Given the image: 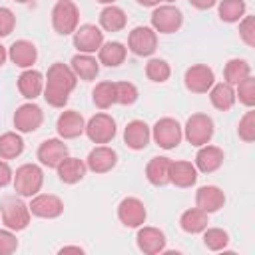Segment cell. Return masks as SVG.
Masks as SVG:
<instances>
[{"label": "cell", "mask_w": 255, "mask_h": 255, "mask_svg": "<svg viewBox=\"0 0 255 255\" xmlns=\"http://www.w3.org/2000/svg\"><path fill=\"white\" fill-rule=\"evenodd\" d=\"M213 133H215V124H213V120H211L207 114H201V112L191 114V116L187 118L185 126H183V137H185L191 145H195V147L209 143L211 137H213Z\"/></svg>", "instance_id": "4"}, {"label": "cell", "mask_w": 255, "mask_h": 255, "mask_svg": "<svg viewBox=\"0 0 255 255\" xmlns=\"http://www.w3.org/2000/svg\"><path fill=\"white\" fill-rule=\"evenodd\" d=\"M151 28L159 34H173L183 24V14L173 4H157L149 16Z\"/></svg>", "instance_id": "6"}, {"label": "cell", "mask_w": 255, "mask_h": 255, "mask_svg": "<svg viewBox=\"0 0 255 255\" xmlns=\"http://www.w3.org/2000/svg\"><path fill=\"white\" fill-rule=\"evenodd\" d=\"M145 76H147V80H151L155 84H163L169 80L171 68L163 58H149L145 64Z\"/></svg>", "instance_id": "36"}, {"label": "cell", "mask_w": 255, "mask_h": 255, "mask_svg": "<svg viewBox=\"0 0 255 255\" xmlns=\"http://www.w3.org/2000/svg\"><path fill=\"white\" fill-rule=\"evenodd\" d=\"M56 129H58V135L62 139H76L84 133L86 129V120L80 112L76 110H66L58 116V122H56Z\"/></svg>", "instance_id": "18"}, {"label": "cell", "mask_w": 255, "mask_h": 255, "mask_svg": "<svg viewBox=\"0 0 255 255\" xmlns=\"http://www.w3.org/2000/svg\"><path fill=\"white\" fill-rule=\"evenodd\" d=\"M116 131H118L116 120L106 112L92 116L86 122V129H84V133L92 143H110L116 137Z\"/></svg>", "instance_id": "8"}, {"label": "cell", "mask_w": 255, "mask_h": 255, "mask_svg": "<svg viewBox=\"0 0 255 255\" xmlns=\"http://www.w3.org/2000/svg\"><path fill=\"white\" fill-rule=\"evenodd\" d=\"M128 50L135 56H151L157 50V32L151 26H135L128 34Z\"/></svg>", "instance_id": "9"}, {"label": "cell", "mask_w": 255, "mask_h": 255, "mask_svg": "<svg viewBox=\"0 0 255 255\" xmlns=\"http://www.w3.org/2000/svg\"><path fill=\"white\" fill-rule=\"evenodd\" d=\"M169 167H171V159L165 155H155L147 161L145 165V177L151 185L155 187H163L169 183Z\"/></svg>", "instance_id": "27"}, {"label": "cell", "mask_w": 255, "mask_h": 255, "mask_svg": "<svg viewBox=\"0 0 255 255\" xmlns=\"http://www.w3.org/2000/svg\"><path fill=\"white\" fill-rule=\"evenodd\" d=\"M42 183H44V171L36 163H24V165H20L14 171V177H12L14 191L18 195H22V197H32V195L40 193Z\"/></svg>", "instance_id": "3"}, {"label": "cell", "mask_w": 255, "mask_h": 255, "mask_svg": "<svg viewBox=\"0 0 255 255\" xmlns=\"http://www.w3.org/2000/svg\"><path fill=\"white\" fill-rule=\"evenodd\" d=\"M245 12H247L245 0H219L217 2V14L221 22L235 24L245 16Z\"/></svg>", "instance_id": "32"}, {"label": "cell", "mask_w": 255, "mask_h": 255, "mask_svg": "<svg viewBox=\"0 0 255 255\" xmlns=\"http://www.w3.org/2000/svg\"><path fill=\"white\" fill-rule=\"evenodd\" d=\"M137 88L131 82H116V104L131 106L137 102Z\"/></svg>", "instance_id": "40"}, {"label": "cell", "mask_w": 255, "mask_h": 255, "mask_svg": "<svg viewBox=\"0 0 255 255\" xmlns=\"http://www.w3.org/2000/svg\"><path fill=\"white\" fill-rule=\"evenodd\" d=\"M30 213L42 219H56L64 213V201L54 193H36L30 197Z\"/></svg>", "instance_id": "12"}, {"label": "cell", "mask_w": 255, "mask_h": 255, "mask_svg": "<svg viewBox=\"0 0 255 255\" xmlns=\"http://www.w3.org/2000/svg\"><path fill=\"white\" fill-rule=\"evenodd\" d=\"M8 58H10V62L14 66H18L22 70H28V68H32L36 64L38 50H36L34 42H30V40H16L8 48Z\"/></svg>", "instance_id": "21"}, {"label": "cell", "mask_w": 255, "mask_h": 255, "mask_svg": "<svg viewBox=\"0 0 255 255\" xmlns=\"http://www.w3.org/2000/svg\"><path fill=\"white\" fill-rule=\"evenodd\" d=\"M30 207L24 203L22 195H4L0 199V217L2 223L12 231H22L30 223Z\"/></svg>", "instance_id": "2"}, {"label": "cell", "mask_w": 255, "mask_h": 255, "mask_svg": "<svg viewBox=\"0 0 255 255\" xmlns=\"http://www.w3.org/2000/svg\"><path fill=\"white\" fill-rule=\"evenodd\" d=\"M159 2H165V4H173L175 0H159Z\"/></svg>", "instance_id": "51"}, {"label": "cell", "mask_w": 255, "mask_h": 255, "mask_svg": "<svg viewBox=\"0 0 255 255\" xmlns=\"http://www.w3.org/2000/svg\"><path fill=\"white\" fill-rule=\"evenodd\" d=\"M0 223H2V217H0Z\"/></svg>", "instance_id": "52"}, {"label": "cell", "mask_w": 255, "mask_h": 255, "mask_svg": "<svg viewBox=\"0 0 255 255\" xmlns=\"http://www.w3.org/2000/svg\"><path fill=\"white\" fill-rule=\"evenodd\" d=\"M12 122H14L16 131H20V133H32V131H36L42 126L44 112H42V108L38 104L26 102V104H22V106L16 108Z\"/></svg>", "instance_id": "10"}, {"label": "cell", "mask_w": 255, "mask_h": 255, "mask_svg": "<svg viewBox=\"0 0 255 255\" xmlns=\"http://www.w3.org/2000/svg\"><path fill=\"white\" fill-rule=\"evenodd\" d=\"M16 86H18V92L22 94V98L34 102V100L44 92V74L38 72V70L28 68V70H24V72L18 76Z\"/></svg>", "instance_id": "23"}, {"label": "cell", "mask_w": 255, "mask_h": 255, "mask_svg": "<svg viewBox=\"0 0 255 255\" xmlns=\"http://www.w3.org/2000/svg\"><path fill=\"white\" fill-rule=\"evenodd\" d=\"M145 217H147V211H145V205L139 197H124L118 205V219L122 225L126 227H139L145 223Z\"/></svg>", "instance_id": "14"}, {"label": "cell", "mask_w": 255, "mask_h": 255, "mask_svg": "<svg viewBox=\"0 0 255 255\" xmlns=\"http://www.w3.org/2000/svg\"><path fill=\"white\" fill-rule=\"evenodd\" d=\"M92 100L96 104V108L100 110H108L116 104V82H100L96 84L94 92H92Z\"/></svg>", "instance_id": "35"}, {"label": "cell", "mask_w": 255, "mask_h": 255, "mask_svg": "<svg viewBox=\"0 0 255 255\" xmlns=\"http://www.w3.org/2000/svg\"><path fill=\"white\" fill-rule=\"evenodd\" d=\"M225 205V193L217 185H201L195 191V207L205 213H215Z\"/></svg>", "instance_id": "22"}, {"label": "cell", "mask_w": 255, "mask_h": 255, "mask_svg": "<svg viewBox=\"0 0 255 255\" xmlns=\"http://www.w3.org/2000/svg\"><path fill=\"white\" fill-rule=\"evenodd\" d=\"M96 2H100V4H106V6H108V4H116V0H96Z\"/></svg>", "instance_id": "49"}, {"label": "cell", "mask_w": 255, "mask_h": 255, "mask_svg": "<svg viewBox=\"0 0 255 255\" xmlns=\"http://www.w3.org/2000/svg\"><path fill=\"white\" fill-rule=\"evenodd\" d=\"M187 2L197 10H209V8H213L217 4V0H187Z\"/></svg>", "instance_id": "45"}, {"label": "cell", "mask_w": 255, "mask_h": 255, "mask_svg": "<svg viewBox=\"0 0 255 255\" xmlns=\"http://www.w3.org/2000/svg\"><path fill=\"white\" fill-rule=\"evenodd\" d=\"M70 68L76 74V78L78 80H84V82H92L100 74V62L94 58V54H80L78 52L72 58Z\"/></svg>", "instance_id": "26"}, {"label": "cell", "mask_w": 255, "mask_h": 255, "mask_svg": "<svg viewBox=\"0 0 255 255\" xmlns=\"http://www.w3.org/2000/svg\"><path fill=\"white\" fill-rule=\"evenodd\" d=\"M18 249V239H16V231L12 229H0V255H10Z\"/></svg>", "instance_id": "42"}, {"label": "cell", "mask_w": 255, "mask_h": 255, "mask_svg": "<svg viewBox=\"0 0 255 255\" xmlns=\"http://www.w3.org/2000/svg\"><path fill=\"white\" fill-rule=\"evenodd\" d=\"M165 233L157 227H149V225H139L137 227V235H135V243L137 249L145 255H157L165 249Z\"/></svg>", "instance_id": "17"}, {"label": "cell", "mask_w": 255, "mask_h": 255, "mask_svg": "<svg viewBox=\"0 0 255 255\" xmlns=\"http://www.w3.org/2000/svg\"><path fill=\"white\" fill-rule=\"evenodd\" d=\"M247 76H251V66H249L247 60H243V58H231V60L225 64V68H223V78H225V82L231 84V86L239 84V82L245 80Z\"/></svg>", "instance_id": "34"}, {"label": "cell", "mask_w": 255, "mask_h": 255, "mask_svg": "<svg viewBox=\"0 0 255 255\" xmlns=\"http://www.w3.org/2000/svg\"><path fill=\"white\" fill-rule=\"evenodd\" d=\"M207 223H209V213H205V211L199 209V207H189V209H185V211L181 213V217H179V227H181L185 233H191V235L201 233V231L207 227Z\"/></svg>", "instance_id": "30"}, {"label": "cell", "mask_w": 255, "mask_h": 255, "mask_svg": "<svg viewBox=\"0 0 255 255\" xmlns=\"http://www.w3.org/2000/svg\"><path fill=\"white\" fill-rule=\"evenodd\" d=\"M16 28V16L10 8L0 6V38H6L14 32Z\"/></svg>", "instance_id": "43"}, {"label": "cell", "mask_w": 255, "mask_h": 255, "mask_svg": "<svg viewBox=\"0 0 255 255\" xmlns=\"http://www.w3.org/2000/svg\"><path fill=\"white\" fill-rule=\"evenodd\" d=\"M76 84H78V78L72 72V68L64 62H54L48 68L46 78H44V92H42L44 100L52 108H64Z\"/></svg>", "instance_id": "1"}, {"label": "cell", "mask_w": 255, "mask_h": 255, "mask_svg": "<svg viewBox=\"0 0 255 255\" xmlns=\"http://www.w3.org/2000/svg\"><path fill=\"white\" fill-rule=\"evenodd\" d=\"M80 24V8L72 0L56 2L52 8V26L60 36H70Z\"/></svg>", "instance_id": "5"}, {"label": "cell", "mask_w": 255, "mask_h": 255, "mask_svg": "<svg viewBox=\"0 0 255 255\" xmlns=\"http://www.w3.org/2000/svg\"><path fill=\"white\" fill-rule=\"evenodd\" d=\"M116 163H118V151L106 143L96 145L86 157V167L94 173H108L116 167Z\"/></svg>", "instance_id": "16"}, {"label": "cell", "mask_w": 255, "mask_h": 255, "mask_svg": "<svg viewBox=\"0 0 255 255\" xmlns=\"http://www.w3.org/2000/svg\"><path fill=\"white\" fill-rule=\"evenodd\" d=\"M237 135L241 141L251 143L255 139V112L249 108V112H245V116L239 120L237 124Z\"/></svg>", "instance_id": "39"}, {"label": "cell", "mask_w": 255, "mask_h": 255, "mask_svg": "<svg viewBox=\"0 0 255 255\" xmlns=\"http://www.w3.org/2000/svg\"><path fill=\"white\" fill-rule=\"evenodd\" d=\"M235 98H239V102L247 108L255 106V78L253 76H247L245 80L235 84Z\"/></svg>", "instance_id": "38"}, {"label": "cell", "mask_w": 255, "mask_h": 255, "mask_svg": "<svg viewBox=\"0 0 255 255\" xmlns=\"http://www.w3.org/2000/svg\"><path fill=\"white\" fill-rule=\"evenodd\" d=\"M126 56H128V48L118 40L104 42L98 50V62L108 68H118L120 64H124Z\"/></svg>", "instance_id": "28"}, {"label": "cell", "mask_w": 255, "mask_h": 255, "mask_svg": "<svg viewBox=\"0 0 255 255\" xmlns=\"http://www.w3.org/2000/svg\"><path fill=\"white\" fill-rule=\"evenodd\" d=\"M149 139H151V128L143 120H131L124 128V143L133 151L145 149Z\"/></svg>", "instance_id": "19"}, {"label": "cell", "mask_w": 255, "mask_h": 255, "mask_svg": "<svg viewBox=\"0 0 255 255\" xmlns=\"http://www.w3.org/2000/svg\"><path fill=\"white\" fill-rule=\"evenodd\" d=\"M68 153H70V149H68V145L64 143V139H60V137L44 139V141L40 143L38 151H36L38 161H40L44 167H52V169H56V167L60 165V161H62L64 157H68Z\"/></svg>", "instance_id": "15"}, {"label": "cell", "mask_w": 255, "mask_h": 255, "mask_svg": "<svg viewBox=\"0 0 255 255\" xmlns=\"http://www.w3.org/2000/svg\"><path fill=\"white\" fill-rule=\"evenodd\" d=\"M24 139L20 131H6L0 135V159H14L22 155Z\"/></svg>", "instance_id": "33"}, {"label": "cell", "mask_w": 255, "mask_h": 255, "mask_svg": "<svg viewBox=\"0 0 255 255\" xmlns=\"http://www.w3.org/2000/svg\"><path fill=\"white\" fill-rule=\"evenodd\" d=\"M183 84L191 94H207L215 84V72L207 64H193L185 70Z\"/></svg>", "instance_id": "11"}, {"label": "cell", "mask_w": 255, "mask_h": 255, "mask_svg": "<svg viewBox=\"0 0 255 255\" xmlns=\"http://www.w3.org/2000/svg\"><path fill=\"white\" fill-rule=\"evenodd\" d=\"M14 2H20V4H28V2H36V0H14Z\"/></svg>", "instance_id": "50"}, {"label": "cell", "mask_w": 255, "mask_h": 255, "mask_svg": "<svg viewBox=\"0 0 255 255\" xmlns=\"http://www.w3.org/2000/svg\"><path fill=\"white\" fill-rule=\"evenodd\" d=\"M209 102H211V106L215 108V110H219V112H227V110H231L233 106H235V90H233V86L231 84H227V82H219V84H213L211 88H209Z\"/></svg>", "instance_id": "29"}, {"label": "cell", "mask_w": 255, "mask_h": 255, "mask_svg": "<svg viewBox=\"0 0 255 255\" xmlns=\"http://www.w3.org/2000/svg\"><path fill=\"white\" fill-rule=\"evenodd\" d=\"M70 251H74V253H84V249H82L80 245H64V247L60 249V253H70Z\"/></svg>", "instance_id": "46"}, {"label": "cell", "mask_w": 255, "mask_h": 255, "mask_svg": "<svg viewBox=\"0 0 255 255\" xmlns=\"http://www.w3.org/2000/svg\"><path fill=\"white\" fill-rule=\"evenodd\" d=\"M126 24H128V16L116 4H108L100 12V28L106 32H120L126 28Z\"/></svg>", "instance_id": "31"}, {"label": "cell", "mask_w": 255, "mask_h": 255, "mask_svg": "<svg viewBox=\"0 0 255 255\" xmlns=\"http://www.w3.org/2000/svg\"><path fill=\"white\" fill-rule=\"evenodd\" d=\"M6 60H8V50H6V48L0 44V68L6 64Z\"/></svg>", "instance_id": "48"}, {"label": "cell", "mask_w": 255, "mask_h": 255, "mask_svg": "<svg viewBox=\"0 0 255 255\" xmlns=\"http://www.w3.org/2000/svg\"><path fill=\"white\" fill-rule=\"evenodd\" d=\"M104 44V32L96 24H82L74 32V46L80 54H96Z\"/></svg>", "instance_id": "13"}, {"label": "cell", "mask_w": 255, "mask_h": 255, "mask_svg": "<svg viewBox=\"0 0 255 255\" xmlns=\"http://www.w3.org/2000/svg\"><path fill=\"white\" fill-rule=\"evenodd\" d=\"M223 159H225V153H223L221 147L205 143V145H199V149L195 153V163L193 165L201 173H213V171H217L223 165Z\"/></svg>", "instance_id": "20"}, {"label": "cell", "mask_w": 255, "mask_h": 255, "mask_svg": "<svg viewBox=\"0 0 255 255\" xmlns=\"http://www.w3.org/2000/svg\"><path fill=\"white\" fill-rule=\"evenodd\" d=\"M197 181V167L191 163V161H171V167H169V183H173L175 187H191L195 185Z\"/></svg>", "instance_id": "25"}, {"label": "cell", "mask_w": 255, "mask_h": 255, "mask_svg": "<svg viewBox=\"0 0 255 255\" xmlns=\"http://www.w3.org/2000/svg\"><path fill=\"white\" fill-rule=\"evenodd\" d=\"M56 2H62V0H56Z\"/></svg>", "instance_id": "53"}, {"label": "cell", "mask_w": 255, "mask_h": 255, "mask_svg": "<svg viewBox=\"0 0 255 255\" xmlns=\"http://www.w3.org/2000/svg\"><path fill=\"white\" fill-rule=\"evenodd\" d=\"M139 6H143V8H155L157 4H159V0H135Z\"/></svg>", "instance_id": "47"}, {"label": "cell", "mask_w": 255, "mask_h": 255, "mask_svg": "<svg viewBox=\"0 0 255 255\" xmlns=\"http://www.w3.org/2000/svg\"><path fill=\"white\" fill-rule=\"evenodd\" d=\"M201 233H203V245L209 251H223L229 243V233L221 227H205Z\"/></svg>", "instance_id": "37"}, {"label": "cell", "mask_w": 255, "mask_h": 255, "mask_svg": "<svg viewBox=\"0 0 255 255\" xmlns=\"http://www.w3.org/2000/svg\"><path fill=\"white\" fill-rule=\"evenodd\" d=\"M239 38L249 46L255 48V18L253 16H243L239 20Z\"/></svg>", "instance_id": "41"}, {"label": "cell", "mask_w": 255, "mask_h": 255, "mask_svg": "<svg viewBox=\"0 0 255 255\" xmlns=\"http://www.w3.org/2000/svg\"><path fill=\"white\" fill-rule=\"evenodd\" d=\"M12 177H14V171L10 167V163L6 159H0V187H6L12 183Z\"/></svg>", "instance_id": "44"}, {"label": "cell", "mask_w": 255, "mask_h": 255, "mask_svg": "<svg viewBox=\"0 0 255 255\" xmlns=\"http://www.w3.org/2000/svg\"><path fill=\"white\" fill-rule=\"evenodd\" d=\"M151 137L161 149H173L183 139V128L173 118H159L151 128Z\"/></svg>", "instance_id": "7"}, {"label": "cell", "mask_w": 255, "mask_h": 255, "mask_svg": "<svg viewBox=\"0 0 255 255\" xmlns=\"http://www.w3.org/2000/svg\"><path fill=\"white\" fill-rule=\"evenodd\" d=\"M56 171H58V177H60L62 183L74 185V183H78V181L84 179L88 167H86V161H84V159H80V157H70V155H68V157H64V159L60 161V165L56 167Z\"/></svg>", "instance_id": "24"}]
</instances>
